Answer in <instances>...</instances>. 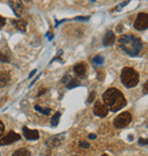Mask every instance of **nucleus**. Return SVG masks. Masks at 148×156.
<instances>
[{"mask_svg":"<svg viewBox=\"0 0 148 156\" xmlns=\"http://www.w3.org/2000/svg\"><path fill=\"white\" fill-rule=\"evenodd\" d=\"M121 81L126 88L135 87L139 82V74L132 67H125L121 74Z\"/></svg>","mask_w":148,"mask_h":156,"instance_id":"7ed1b4c3","label":"nucleus"},{"mask_svg":"<svg viewBox=\"0 0 148 156\" xmlns=\"http://www.w3.org/2000/svg\"><path fill=\"white\" fill-rule=\"evenodd\" d=\"M5 24H6V18L2 17V16L0 15V29H2L5 26Z\"/></svg>","mask_w":148,"mask_h":156,"instance_id":"b1692460","label":"nucleus"},{"mask_svg":"<svg viewBox=\"0 0 148 156\" xmlns=\"http://www.w3.org/2000/svg\"><path fill=\"white\" fill-rule=\"evenodd\" d=\"M144 92H145V94H147V92H148V83L147 82L144 84Z\"/></svg>","mask_w":148,"mask_h":156,"instance_id":"cd10ccee","label":"nucleus"},{"mask_svg":"<svg viewBox=\"0 0 148 156\" xmlns=\"http://www.w3.org/2000/svg\"><path fill=\"white\" fill-rule=\"evenodd\" d=\"M13 156H30V152L27 149H17Z\"/></svg>","mask_w":148,"mask_h":156,"instance_id":"6ab92c4d","label":"nucleus"},{"mask_svg":"<svg viewBox=\"0 0 148 156\" xmlns=\"http://www.w3.org/2000/svg\"><path fill=\"white\" fill-rule=\"evenodd\" d=\"M0 62H2V63H9L10 62V55H9V52L0 51Z\"/></svg>","mask_w":148,"mask_h":156,"instance_id":"dca6fc26","label":"nucleus"},{"mask_svg":"<svg viewBox=\"0 0 148 156\" xmlns=\"http://www.w3.org/2000/svg\"><path fill=\"white\" fill-rule=\"evenodd\" d=\"M79 146H80V147H82V148H89V147H90L89 143H87V141H83V140L79 143Z\"/></svg>","mask_w":148,"mask_h":156,"instance_id":"5701e85b","label":"nucleus"},{"mask_svg":"<svg viewBox=\"0 0 148 156\" xmlns=\"http://www.w3.org/2000/svg\"><path fill=\"white\" fill-rule=\"evenodd\" d=\"M21 139V136L18 133H15L13 131H10L6 137L0 139V145L4 146V145H9V144H13L15 141H18Z\"/></svg>","mask_w":148,"mask_h":156,"instance_id":"6e6552de","label":"nucleus"},{"mask_svg":"<svg viewBox=\"0 0 148 156\" xmlns=\"http://www.w3.org/2000/svg\"><path fill=\"white\" fill-rule=\"evenodd\" d=\"M79 86H80V81H79L78 79H72L71 81L67 82L66 88H67V89H72V88H74V87H79Z\"/></svg>","mask_w":148,"mask_h":156,"instance_id":"f3484780","label":"nucleus"},{"mask_svg":"<svg viewBox=\"0 0 148 156\" xmlns=\"http://www.w3.org/2000/svg\"><path fill=\"white\" fill-rule=\"evenodd\" d=\"M90 1H92V2H93V1H96V0H90Z\"/></svg>","mask_w":148,"mask_h":156,"instance_id":"72a5a7b5","label":"nucleus"},{"mask_svg":"<svg viewBox=\"0 0 148 156\" xmlns=\"http://www.w3.org/2000/svg\"><path fill=\"white\" fill-rule=\"evenodd\" d=\"M93 113H95V115H97V116L105 117L107 116V114H108V107L104 103L97 100L96 104H95V107H93Z\"/></svg>","mask_w":148,"mask_h":156,"instance_id":"423d86ee","label":"nucleus"},{"mask_svg":"<svg viewBox=\"0 0 148 156\" xmlns=\"http://www.w3.org/2000/svg\"><path fill=\"white\" fill-rule=\"evenodd\" d=\"M9 80H10V74H9V72L1 71L0 72V88L5 87L9 82Z\"/></svg>","mask_w":148,"mask_h":156,"instance_id":"9b49d317","label":"nucleus"},{"mask_svg":"<svg viewBox=\"0 0 148 156\" xmlns=\"http://www.w3.org/2000/svg\"><path fill=\"white\" fill-rule=\"evenodd\" d=\"M9 7L12 8V10L14 12V14L19 17L23 13V2L22 0H9L8 1Z\"/></svg>","mask_w":148,"mask_h":156,"instance_id":"0eeeda50","label":"nucleus"},{"mask_svg":"<svg viewBox=\"0 0 148 156\" xmlns=\"http://www.w3.org/2000/svg\"><path fill=\"white\" fill-rule=\"evenodd\" d=\"M35 73H37V69H33V71H32V72L30 73V75H29V78H32V76H33Z\"/></svg>","mask_w":148,"mask_h":156,"instance_id":"7c9ffc66","label":"nucleus"},{"mask_svg":"<svg viewBox=\"0 0 148 156\" xmlns=\"http://www.w3.org/2000/svg\"><path fill=\"white\" fill-rule=\"evenodd\" d=\"M89 20V16H80V17H75L74 21H88Z\"/></svg>","mask_w":148,"mask_h":156,"instance_id":"393cba45","label":"nucleus"},{"mask_svg":"<svg viewBox=\"0 0 148 156\" xmlns=\"http://www.w3.org/2000/svg\"><path fill=\"white\" fill-rule=\"evenodd\" d=\"M131 120H132V117H131V114L129 112H123L121 113L118 116L115 117V120H114V126H116L118 129H122V128H125L130 124Z\"/></svg>","mask_w":148,"mask_h":156,"instance_id":"20e7f679","label":"nucleus"},{"mask_svg":"<svg viewBox=\"0 0 148 156\" xmlns=\"http://www.w3.org/2000/svg\"><path fill=\"white\" fill-rule=\"evenodd\" d=\"M86 69H87V66H86L84 63H79V64L74 66V72L78 74L79 76H84Z\"/></svg>","mask_w":148,"mask_h":156,"instance_id":"f8f14e48","label":"nucleus"},{"mask_svg":"<svg viewBox=\"0 0 148 156\" xmlns=\"http://www.w3.org/2000/svg\"><path fill=\"white\" fill-rule=\"evenodd\" d=\"M59 144H61L59 137H52V138H49V140L46 143V145L49 146V147H57Z\"/></svg>","mask_w":148,"mask_h":156,"instance_id":"4468645a","label":"nucleus"},{"mask_svg":"<svg viewBox=\"0 0 148 156\" xmlns=\"http://www.w3.org/2000/svg\"><path fill=\"white\" fill-rule=\"evenodd\" d=\"M59 119H61V113H59V112L55 113V114H54V116L51 117V121H50V124H51V126H58Z\"/></svg>","mask_w":148,"mask_h":156,"instance_id":"2eb2a0df","label":"nucleus"},{"mask_svg":"<svg viewBox=\"0 0 148 156\" xmlns=\"http://www.w3.org/2000/svg\"><path fill=\"white\" fill-rule=\"evenodd\" d=\"M88 137H89V139H91V140H93V139H96V134L90 133L89 136H88Z\"/></svg>","mask_w":148,"mask_h":156,"instance_id":"c85d7f7f","label":"nucleus"},{"mask_svg":"<svg viewBox=\"0 0 148 156\" xmlns=\"http://www.w3.org/2000/svg\"><path fill=\"white\" fill-rule=\"evenodd\" d=\"M4 131H5V126H4V123L0 121V138H1V136L4 134Z\"/></svg>","mask_w":148,"mask_h":156,"instance_id":"a878e982","label":"nucleus"},{"mask_svg":"<svg viewBox=\"0 0 148 156\" xmlns=\"http://www.w3.org/2000/svg\"><path fill=\"white\" fill-rule=\"evenodd\" d=\"M95 97H96V92H95V91H91V92H90V96L88 97V103H89V104L92 103V101L95 100Z\"/></svg>","mask_w":148,"mask_h":156,"instance_id":"4be33fe9","label":"nucleus"},{"mask_svg":"<svg viewBox=\"0 0 148 156\" xmlns=\"http://www.w3.org/2000/svg\"><path fill=\"white\" fill-rule=\"evenodd\" d=\"M103 101L107 107L111 108L112 112H118L126 105V100L123 94L115 88H109L108 90L105 91L103 95Z\"/></svg>","mask_w":148,"mask_h":156,"instance_id":"f257e3e1","label":"nucleus"},{"mask_svg":"<svg viewBox=\"0 0 148 156\" xmlns=\"http://www.w3.org/2000/svg\"><path fill=\"white\" fill-rule=\"evenodd\" d=\"M74 156H76V155H74Z\"/></svg>","mask_w":148,"mask_h":156,"instance_id":"f704fd0d","label":"nucleus"},{"mask_svg":"<svg viewBox=\"0 0 148 156\" xmlns=\"http://www.w3.org/2000/svg\"><path fill=\"white\" fill-rule=\"evenodd\" d=\"M114 42H115V34H114V32H112V31H108L105 34L104 39H103V44L107 47V46H112Z\"/></svg>","mask_w":148,"mask_h":156,"instance_id":"9d476101","label":"nucleus"},{"mask_svg":"<svg viewBox=\"0 0 148 156\" xmlns=\"http://www.w3.org/2000/svg\"><path fill=\"white\" fill-rule=\"evenodd\" d=\"M46 91H47V89H42V90H40L39 94H38V97H39V96H41V95H44Z\"/></svg>","mask_w":148,"mask_h":156,"instance_id":"c756f323","label":"nucleus"},{"mask_svg":"<svg viewBox=\"0 0 148 156\" xmlns=\"http://www.w3.org/2000/svg\"><path fill=\"white\" fill-rule=\"evenodd\" d=\"M101 156H108V155H107V154H103Z\"/></svg>","mask_w":148,"mask_h":156,"instance_id":"473e14b6","label":"nucleus"},{"mask_svg":"<svg viewBox=\"0 0 148 156\" xmlns=\"http://www.w3.org/2000/svg\"><path fill=\"white\" fill-rule=\"evenodd\" d=\"M148 27V16L146 13H139L135 21V29L138 31H145Z\"/></svg>","mask_w":148,"mask_h":156,"instance_id":"39448f33","label":"nucleus"},{"mask_svg":"<svg viewBox=\"0 0 148 156\" xmlns=\"http://www.w3.org/2000/svg\"><path fill=\"white\" fill-rule=\"evenodd\" d=\"M34 108H35V111H38V112L41 113V114H44V115H49L50 112H51L50 108H42V107H40L39 105H35Z\"/></svg>","mask_w":148,"mask_h":156,"instance_id":"a211bd4d","label":"nucleus"},{"mask_svg":"<svg viewBox=\"0 0 148 156\" xmlns=\"http://www.w3.org/2000/svg\"><path fill=\"white\" fill-rule=\"evenodd\" d=\"M13 25L15 26L17 30L22 31V32H25L27 23H26V21H24V20H16V21H13Z\"/></svg>","mask_w":148,"mask_h":156,"instance_id":"ddd939ff","label":"nucleus"},{"mask_svg":"<svg viewBox=\"0 0 148 156\" xmlns=\"http://www.w3.org/2000/svg\"><path fill=\"white\" fill-rule=\"evenodd\" d=\"M23 133L27 140H38L39 139V132L37 130H30L29 128H23Z\"/></svg>","mask_w":148,"mask_h":156,"instance_id":"1a4fd4ad","label":"nucleus"},{"mask_svg":"<svg viewBox=\"0 0 148 156\" xmlns=\"http://www.w3.org/2000/svg\"><path fill=\"white\" fill-rule=\"evenodd\" d=\"M118 46L123 51L130 55V56H137L143 50V41L137 38L136 35L124 34L118 38Z\"/></svg>","mask_w":148,"mask_h":156,"instance_id":"f03ea898","label":"nucleus"},{"mask_svg":"<svg viewBox=\"0 0 148 156\" xmlns=\"http://www.w3.org/2000/svg\"><path fill=\"white\" fill-rule=\"evenodd\" d=\"M138 143H139V145H147L148 141H147V139H139Z\"/></svg>","mask_w":148,"mask_h":156,"instance_id":"bb28decb","label":"nucleus"},{"mask_svg":"<svg viewBox=\"0 0 148 156\" xmlns=\"http://www.w3.org/2000/svg\"><path fill=\"white\" fill-rule=\"evenodd\" d=\"M129 2H130V0H126V1H124V2H122V4H120L118 6H116V7H115L113 10H115V12H120V10H121L123 7H125V6L129 4Z\"/></svg>","mask_w":148,"mask_h":156,"instance_id":"412c9836","label":"nucleus"},{"mask_svg":"<svg viewBox=\"0 0 148 156\" xmlns=\"http://www.w3.org/2000/svg\"><path fill=\"white\" fill-rule=\"evenodd\" d=\"M116 31H118V32H122V25H118V30H116Z\"/></svg>","mask_w":148,"mask_h":156,"instance_id":"2f4dec72","label":"nucleus"},{"mask_svg":"<svg viewBox=\"0 0 148 156\" xmlns=\"http://www.w3.org/2000/svg\"><path fill=\"white\" fill-rule=\"evenodd\" d=\"M92 62H93L95 64H97V65H101V64L104 63V57H103V56H99V55H97V56L93 57Z\"/></svg>","mask_w":148,"mask_h":156,"instance_id":"aec40b11","label":"nucleus"}]
</instances>
